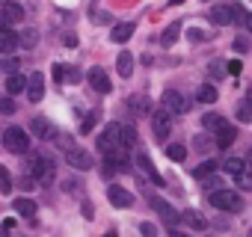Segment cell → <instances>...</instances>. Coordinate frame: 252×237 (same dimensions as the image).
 <instances>
[{"label":"cell","instance_id":"1","mask_svg":"<svg viewBox=\"0 0 252 237\" xmlns=\"http://www.w3.org/2000/svg\"><path fill=\"white\" fill-rule=\"evenodd\" d=\"M27 172H30L36 181L51 184L54 175H57V166H54V160L45 157V154H30V157H27Z\"/></svg>","mask_w":252,"mask_h":237},{"label":"cell","instance_id":"2","mask_svg":"<svg viewBox=\"0 0 252 237\" xmlns=\"http://www.w3.org/2000/svg\"><path fill=\"white\" fill-rule=\"evenodd\" d=\"M211 205L217 207V210H228V213H237V210H243V199L234 193V190H214L211 193Z\"/></svg>","mask_w":252,"mask_h":237},{"label":"cell","instance_id":"3","mask_svg":"<svg viewBox=\"0 0 252 237\" xmlns=\"http://www.w3.org/2000/svg\"><path fill=\"white\" fill-rule=\"evenodd\" d=\"M3 148L12 151V154H27L30 148V137L24 128H6L3 131Z\"/></svg>","mask_w":252,"mask_h":237},{"label":"cell","instance_id":"4","mask_svg":"<svg viewBox=\"0 0 252 237\" xmlns=\"http://www.w3.org/2000/svg\"><path fill=\"white\" fill-rule=\"evenodd\" d=\"M152 131H155L158 140H169V134H172V113L166 107L152 110Z\"/></svg>","mask_w":252,"mask_h":237},{"label":"cell","instance_id":"5","mask_svg":"<svg viewBox=\"0 0 252 237\" xmlns=\"http://www.w3.org/2000/svg\"><path fill=\"white\" fill-rule=\"evenodd\" d=\"M163 107H166L172 116H181V113L190 110V98H184V95L175 92V89H166V92H163Z\"/></svg>","mask_w":252,"mask_h":237},{"label":"cell","instance_id":"6","mask_svg":"<svg viewBox=\"0 0 252 237\" xmlns=\"http://www.w3.org/2000/svg\"><path fill=\"white\" fill-rule=\"evenodd\" d=\"M65 163H68L71 169H77V172H86V169H92V166H95L92 154H89V151H83V148H68V151H65Z\"/></svg>","mask_w":252,"mask_h":237},{"label":"cell","instance_id":"7","mask_svg":"<svg viewBox=\"0 0 252 237\" xmlns=\"http://www.w3.org/2000/svg\"><path fill=\"white\" fill-rule=\"evenodd\" d=\"M149 205H152V207H155L166 222H169V225H172V222H181V213H178L166 199H160V196H149Z\"/></svg>","mask_w":252,"mask_h":237},{"label":"cell","instance_id":"8","mask_svg":"<svg viewBox=\"0 0 252 237\" xmlns=\"http://www.w3.org/2000/svg\"><path fill=\"white\" fill-rule=\"evenodd\" d=\"M86 77H89V83H92V89H95V92H101V95H107V92L113 89V83H110V77H107V71H104L101 65H92Z\"/></svg>","mask_w":252,"mask_h":237},{"label":"cell","instance_id":"9","mask_svg":"<svg viewBox=\"0 0 252 237\" xmlns=\"http://www.w3.org/2000/svg\"><path fill=\"white\" fill-rule=\"evenodd\" d=\"M107 199H110V205H113V207H131V202H134V196L125 190V187H119V184H110Z\"/></svg>","mask_w":252,"mask_h":237},{"label":"cell","instance_id":"10","mask_svg":"<svg viewBox=\"0 0 252 237\" xmlns=\"http://www.w3.org/2000/svg\"><path fill=\"white\" fill-rule=\"evenodd\" d=\"M211 21H214L217 27L234 24V9H231V3H217V6L211 9Z\"/></svg>","mask_w":252,"mask_h":237},{"label":"cell","instance_id":"11","mask_svg":"<svg viewBox=\"0 0 252 237\" xmlns=\"http://www.w3.org/2000/svg\"><path fill=\"white\" fill-rule=\"evenodd\" d=\"M27 98L36 104V101H42L45 98V74H30V80H27Z\"/></svg>","mask_w":252,"mask_h":237},{"label":"cell","instance_id":"12","mask_svg":"<svg viewBox=\"0 0 252 237\" xmlns=\"http://www.w3.org/2000/svg\"><path fill=\"white\" fill-rule=\"evenodd\" d=\"M30 131H33L39 140H54V137H57V131H54V125L48 122V118H33V122H30Z\"/></svg>","mask_w":252,"mask_h":237},{"label":"cell","instance_id":"13","mask_svg":"<svg viewBox=\"0 0 252 237\" xmlns=\"http://www.w3.org/2000/svg\"><path fill=\"white\" fill-rule=\"evenodd\" d=\"M137 166H140V169H143V172H146V175L155 181V184H163V178L155 172V163H152V157H149L146 151H137Z\"/></svg>","mask_w":252,"mask_h":237},{"label":"cell","instance_id":"14","mask_svg":"<svg viewBox=\"0 0 252 237\" xmlns=\"http://www.w3.org/2000/svg\"><path fill=\"white\" fill-rule=\"evenodd\" d=\"M116 71H119V77H131V74H134V57H131V51H122V54H119Z\"/></svg>","mask_w":252,"mask_h":237},{"label":"cell","instance_id":"15","mask_svg":"<svg viewBox=\"0 0 252 237\" xmlns=\"http://www.w3.org/2000/svg\"><path fill=\"white\" fill-rule=\"evenodd\" d=\"M181 222H184L187 228H196V231L208 228V219H205L199 210H184V213H181Z\"/></svg>","mask_w":252,"mask_h":237},{"label":"cell","instance_id":"16","mask_svg":"<svg viewBox=\"0 0 252 237\" xmlns=\"http://www.w3.org/2000/svg\"><path fill=\"white\" fill-rule=\"evenodd\" d=\"M18 45H21V39L12 30H0V54H12Z\"/></svg>","mask_w":252,"mask_h":237},{"label":"cell","instance_id":"17","mask_svg":"<svg viewBox=\"0 0 252 237\" xmlns=\"http://www.w3.org/2000/svg\"><path fill=\"white\" fill-rule=\"evenodd\" d=\"M12 207H15V213L18 216H27V219H36V202H30V199H15L12 202Z\"/></svg>","mask_w":252,"mask_h":237},{"label":"cell","instance_id":"18","mask_svg":"<svg viewBox=\"0 0 252 237\" xmlns=\"http://www.w3.org/2000/svg\"><path fill=\"white\" fill-rule=\"evenodd\" d=\"M0 18H3L6 24H21V21H24V9H21L18 3H6V6H3V15H0Z\"/></svg>","mask_w":252,"mask_h":237},{"label":"cell","instance_id":"19","mask_svg":"<svg viewBox=\"0 0 252 237\" xmlns=\"http://www.w3.org/2000/svg\"><path fill=\"white\" fill-rule=\"evenodd\" d=\"M134 36V24H116L113 30H110V39L116 42V45H122V42H128Z\"/></svg>","mask_w":252,"mask_h":237},{"label":"cell","instance_id":"20","mask_svg":"<svg viewBox=\"0 0 252 237\" xmlns=\"http://www.w3.org/2000/svg\"><path fill=\"white\" fill-rule=\"evenodd\" d=\"M217 98H220V95H217V86H214V83H202V86L196 89V101H199V104H214Z\"/></svg>","mask_w":252,"mask_h":237},{"label":"cell","instance_id":"21","mask_svg":"<svg viewBox=\"0 0 252 237\" xmlns=\"http://www.w3.org/2000/svg\"><path fill=\"white\" fill-rule=\"evenodd\" d=\"M234 140H237V128H234V125H222V128L217 131V146L228 148V146H231Z\"/></svg>","mask_w":252,"mask_h":237},{"label":"cell","instance_id":"22","mask_svg":"<svg viewBox=\"0 0 252 237\" xmlns=\"http://www.w3.org/2000/svg\"><path fill=\"white\" fill-rule=\"evenodd\" d=\"M134 143H137V131H134V125H122V131H119V148L128 151Z\"/></svg>","mask_w":252,"mask_h":237},{"label":"cell","instance_id":"23","mask_svg":"<svg viewBox=\"0 0 252 237\" xmlns=\"http://www.w3.org/2000/svg\"><path fill=\"white\" fill-rule=\"evenodd\" d=\"M27 89V77L24 74H9L6 77V95H18Z\"/></svg>","mask_w":252,"mask_h":237},{"label":"cell","instance_id":"24","mask_svg":"<svg viewBox=\"0 0 252 237\" xmlns=\"http://www.w3.org/2000/svg\"><path fill=\"white\" fill-rule=\"evenodd\" d=\"M128 107H131L137 116L152 113V104H149V98H146V95H131V98H128Z\"/></svg>","mask_w":252,"mask_h":237},{"label":"cell","instance_id":"25","mask_svg":"<svg viewBox=\"0 0 252 237\" xmlns=\"http://www.w3.org/2000/svg\"><path fill=\"white\" fill-rule=\"evenodd\" d=\"M217 169H220V166H217L214 160H205V163H199V166L193 169V175H196L199 181H208L211 175H217Z\"/></svg>","mask_w":252,"mask_h":237},{"label":"cell","instance_id":"26","mask_svg":"<svg viewBox=\"0 0 252 237\" xmlns=\"http://www.w3.org/2000/svg\"><path fill=\"white\" fill-rule=\"evenodd\" d=\"M225 71H228V62H225V59H211V62H208V74H211L214 80H222Z\"/></svg>","mask_w":252,"mask_h":237},{"label":"cell","instance_id":"27","mask_svg":"<svg viewBox=\"0 0 252 237\" xmlns=\"http://www.w3.org/2000/svg\"><path fill=\"white\" fill-rule=\"evenodd\" d=\"M222 169H225V175H231V178H237L243 169H246V163L240 160V157H225V163H222Z\"/></svg>","mask_w":252,"mask_h":237},{"label":"cell","instance_id":"28","mask_svg":"<svg viewBox=\"0 0 252 237\" xmlns=\"http://www.w3.org/2000/svg\"><path fill=\"white\" fill-rule=\"evenodd\" d=\"M178 33H181V24H169V27L163 30V36H160V45H163V48H172L175 39H178Z\"/></svg>","mask_w":252,"mask_h":237},{"label":"cell","instance_id":"29","mask_svg":"<svg viewBox=\"0 0 252 237\" xmlns=\"http://www.w3.org/2000/svg\"><path fill=\"white\" fill-rule=\"evenodd\" d=\"M222 125H225V118L217 116V113H208V116L202 118V128H205V131H220Z\"/></svg>","mask_w":252,"mask_h":237},{"label":"cell","instance_id":"30","mask_svg":"<svg viewBox=\"0 0 252 237\" xmlns=\"http://www.w3.org/2000/svg\"><path fill=\"white\" fill-rule=\"evenodd\" d=\"M166 157H169V160H178V163H181V160L187 157V148H184L181 143H175V146H166Z\"/></svg>","mask_w":252,"mask_h":237},{"label":"cell","instance_id":"31","mask_svg":"<svg viewBox=\"0 0 252 237\" xmlns=\"http://www.w3.org/2000/svg\"><path fill=\"white\" fill-rule=\"evenodd\" d=\"M95 122H98V113H95V110L86 113V116H83V122H80V134H89V131L95 128Z\"/></svg>","mask_w":252,"mask_h":237},{"label":"cell","instance_id":"32","mask_svg":"<svg viewBox=\"0 0 252 237\" xmlns=\"http://www.w3.org/2000/svg\"><path fill=\"white\" fill-rule=\"evenodd\" d=\"M0 190H3V193H12V175H9V169H3V166H0Z\"/></svg>","mask_w":252,"mask_h":237},{"label":"cell","instance_id":"33","mask_svg":"<svg viewBox=\"0 0 252 237\" xmlns=\"http://www.w3.org/2000/svg\"><path fill=\"white\" fill-rule=\"evenodd\" d=\"M51 74H54V80H57V83H65V74H68V65H63V62H54V68H51Z\"/></svg>","mask_w":252,"mask_h":237},{"label":"cell","instance_id":"34","mask_svg":"<svg viewBox=\"0 0 252 237\" xmlns=\"http://www.w3.org/2000/svg\"><path fill=\"white\" fill-rule=\"evenodd\" d=\"M234 181H237V187H240V190H252V172H249V169H243Z\"/></svg>","mask_w":252,"mask_h":237},{"label":"cell","instance_id":"35","mask_svg":"<svg viewBox=\"0 0 252 237\" xmlns=\"http://www.w3.org/2000/svg\"><path fill=\"white\" fill-rule=\"evenodd\" d=\"M0 113H3V116H12L15 113V104H12L9 95H0Z\"/></svg>","mask_w":252,"mask_h":237},{"label":"cell","instance_id":"36","mask_svg":"<svg viewBox=\"0 0 252 237\" xmlns=\"http://www.w3.org/2000/svg\"><path fill=\"white\" fill-rule=\"evenodd\" d=\"M193 146H196L199 151H208V148H214V143H211V137H205V134H199V137L193 140Z\"/></svg>","mask_w":252,"mask_h":237},{"label":"cell","instance_id":"37","mask_svg":"<svg viewBox=\"0 0 252 237\" xmlns=\"http://www.w3.org/2000/svg\"><path fill=\"white\" fill-rule=\"evenodd\" d=\"M116 172H119V169H116V166H113V163H110V160H107V157H104V163H101V175H104V178H107V181H110V178H113V175H116Z\"/></svg>","mask_w":252,"mask_h":237},{"label":"cell","instance_id":"38","mask_svg":"<svg viewBox=\"0 0 252 237\" xmlns=\"http://www.w3.org/2000/svg\"><path fill=\"white\" fill-rule=\"evenodd\" d=\"M36 42H39V36H36V33H33V30H27V33H24V36H21V45H24V48H33V45H36Z\"/></svg>","mask_w":252,"mask_h":237},{"label":"cell","instance_id":"39","mask_svg":"<svg viewBox=\"0 0 252 237\" xmlns=\"http://www.w3.org/2000/svg\"><path fill=\"white\" fill-rule=\"evenodd\" d=\"M234 51H237V54H246V51H249V39H246V36H237V39H234Z\"/></svg>","mask_w":252,"mask_h":237},{"label":"cell","instance_id":"40","mask_svg":"<svg viewBox=\"0 0 252 237\" xmlns=\"http://www.w3.org/2000/svg\"><path fill=\"white\" fill-rule=\"evenodd\" d=\"M83 77H80V71L74 68V65H68V74H65V83H80Z\"/></svg>","mask_w":252,"mask_h":237},{"label":"cell","instance_id":"41","mask_svg":"<svg viewBox=\"0 0 252 237\" xmlns=\"http://www.w3.org/2000/svg\"><path fill=\"white\" fill-rule=\"evenodd\" d=\"M140 231H143V237H158V228H155L152 222H143V225H140Z\"/></svg>","mask_w":252,"mask_h":237},{"label":"cell","instance_id":"42","mask_svg":"<svg viewBox=\"0 0 252 237\" xmlns=\"http://www.w3.org/2000/svg\"><path fill=\"white\" fill-rule=\"evenodd\" d=\"M243 71V62L240 59H228V74H240Z\"/></svg>","mask_w":252,"mask_h":237},{"label":"cell","instance_id":"43","mask_svg":"<svg viewBox=\"0 0 252 237\" xmlns=\"http://www.w3.org/2000/svg\"><path fill=\"white\" fill-rule=\"evenodd\" d=\"M249 116H252V107H240V110H237V118H240V122H246Z\"/></svg>","mask_w":252,"mask_h":237},{"label":"cell","instance_id":"44","mask_svg":"<svg viewBox=\"0 0 252 237\" xmlns=\"http://www.w3.org/2000/svg\"><path fill=\"white\" fill-rule=\"evenodd\" d=\"M80 210H83V216H86V219H95V216H92V210H95V207H92V202H83V207H80Z\"/></svg>","mask_w":252,"mask_h":237},{"label":"cell","instance_id":"45","mask_svg":"<svg viewBox=\"0 0 252 237\" xmlns=\"http://www.w3.org/2000/svg\"><path fill=\"white\" fill-rule=\"evenodd\" d=\"M243 163H246V169H249V172H252V148H249V151H246V160H243Z\"/></svg>","mask_w":252,"mask_h":237},{"label":"cell","instance_id":"46","mask_svg":"<svg viewBox=\"0 0 252 237\" xmlns=\"http://www.w3.org/2000/svg\"><path fill=\"white\" fill-rule=\"evenodd\" d=\"M169 237H190V234H187V231H178V228H172V231H169Z\"/></svg>","mask_w":252,"mask_h":237},{"label":"cell","instance_id":"47","mask_svg":"<svg viewBox=\"0 0 252 237\" xmlns=\"http://www.w3.org/2000/svg\"><path fill=\"white\" fill-rule=\"evenodd\" d=\"M246 27H249V30H252V12H249V15H246Z\"/></svg>","mask_w":252,"mask_h":237},{"label":"cell","instance_id":"48","mask_svg":"<svg viewBox=\"0 0 252 237\" xmlns=\"http://www.w3.org/2000/svg\"><path fill=\"white\" fill-rule=\"evenodd\" d=\"M104 237H119V234H116V231H107V234H104Z\"/></svg>","mask_w":252,"mask_h":237},{"label":"cell","instance_id":"49","mask_svg":"<svg viewBox=\"0 0 252 237\" xmlns=\"http://www.w3.org/2000/svg\"><path fill=\"white\" fill-rule=\"evenodd\" d=\"M6 3H9V0H0V6H6Z\"/></svg>","mask_w":252,"mask_h":237},{"label":"cell","instance_id":"50","mask_svg":"<svg viewBox=\"0 0 252 237\" xmlns=\"http://www.w3.org/2000/svg\"><path fill=\"white\" fill-rule=\"evenodd\" d=\"M249 107H252V98H249Z\"/></svg>","mask_w":252,"mask_h":237},{"label":"cell","instance_id":"51","mask_svg":"<svg viewBox=\"0 0 252 237\" xmlns=\"http://www.w3.org/2000/svg\"><path fill=\"white\" fill-rule=\"evenodd\" d=\"M249 237H252V234H249Z\"/></svg>","mask_w":252,"mask_h":237}]
</instances>
